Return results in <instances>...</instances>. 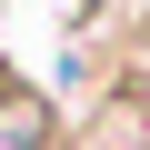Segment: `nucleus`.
Returning a JSON list of instances; mask_svg holds the SVG:
<instances>
[{
    "label": "nucleus",
    "mask_w": 150,
    "mask_h": 150,
    "mask_svg": "<svg viewBox=\"0 0 150 150\" xmlns=\"http://www.w3.org/2000/svg\"><path fill=\"white\" fill-rule=\"evenodd\" d=\"M0 150H60V110L30 80H10V100H0Z\"/></svg>",
    "instance_id": "obj_1"
},
{
    "label": "nucleus",
    "mask_w": 150,
    "mask_h": 150,
    "mask_svg": "<svg viewBox=\"0 0 150 150\" xmlns=\"http://www.w3.org/2000/svg\"><path fill=\"white\" fill-rule=\"evenodd\" d=\"M0 100H10V70H0Z\"/></svg>",
    "instance_id": "obj_2"
}]
</instances>
